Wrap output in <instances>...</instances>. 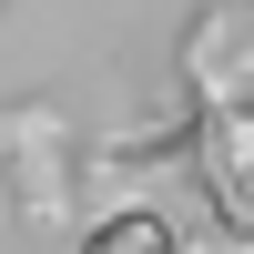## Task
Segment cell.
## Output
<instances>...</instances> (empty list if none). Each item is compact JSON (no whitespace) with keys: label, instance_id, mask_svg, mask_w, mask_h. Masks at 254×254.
<instances>
[{"label":"cell","instance_id":"obj_1","mask_svg":"<svg viewBox=\"0 0 254 254\" xmlns=\"http://www.w3.org/2000/svg\"><path fill=\"white\" fill-rule=\"evenodd\" d=\"M92 254H163V234H153V224H112Z\"/></svg>","mask_w":254,"mask_h":254}]
</instances>
